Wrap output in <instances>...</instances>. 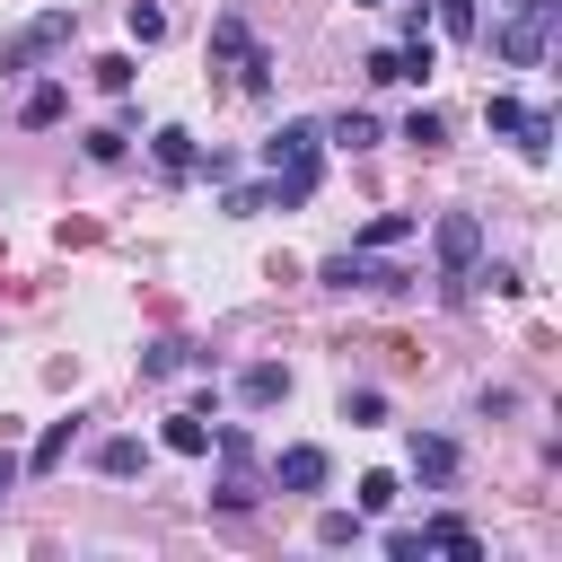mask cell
Segmentation results:
<instances>
[{
    "mask_svg": "<svg viewBox=\"0 0 562 562\" xmlns=\"http://www.w3.org/2000/svg\"><path fill=\"white\" fill-rule=\"evenodd\" d=\"M325 149V123H281L272 140H263V167H299V158H316Z\"/></svg>",
    "mask_w": 562,
    "mask_h": 562,
    "instance_id": "obj_6",
    "label": "cell"
},
{
    "mask_svg": "<svg viewBox=\"0 0 562 562\" xmlns=\"http://www.w3.org/2000/svg\"><path fill=\"white\" fill-rule=\"evenodd\" d=\"M18 492V457H9V439H0V501Z\"/></svg>",
    "mask_w": 562,
    "mask_h": 562,
    "instance_id": "obj_29",
    "label": "cell"
},
{
    "mask_svg": "<svg viewBox=\"0 0 562 562\" xmlns=\"http://www.w3.org/2000/svg\"><path fill=\"white\" fill-rule=\"evenodd\" d=\"M228 211H237V220H255V211H272V202H263V184H228Z\"/></svg>",
    "mask_w": 562,
    "mask_h": 562,
    "instance_id": "obj_27",
    "label": "cell"
},
{
    "mask_svg": "<svg viewBox=\"0 0 562 562\" xmlns=\"http://www.w3.org/2000/svg\"><path fill=\"white\" fill-rule=\"evenodd\" d=\"M553 9H562V0H501L492 53H501L509 70H536V61H544V35H553Z\"/></svg>",
    "mask_w": 562,
    "mask_h": 562,
    "instance_id": "obj_1",
    "label": "cell"
},
{
    "mask_svg": "<svg viewBox=\"0 0 562 562\" xmlns=\"http://www.w3.org/2000/svg\"><path fill=\"white\" fill-rule=\"evenodd\" d=\"M422 553H457V562H474V553H483V536H474L465 518H430V527H422Z\"/></svg>",
    "mask_w": 562,
    "mask_h": 562,
    "instance_id": "obj_9",
    "label": "cell"
},
{
    "mask_svg": "<svg viewBox=\"0 0 562 562\" xmlns=\"http://www.w3.org/2000/svg\"><path fill=\"white\" fill-rule=\"evenodd\" d=\"M351 9H378V0H351Z\"/></svg>",
    "mask_w": 562,
    "mask_h": 562,
    "instance_id": "obj_30",
    "label": "cell"
},
{
    "mask_svg": "<svg viewBox=\"0 0 562 562\" xmlns=\"http://www.w3.org/2000/svg\"><path fill=\"white\" fill-rule=\"evenodd\" d=\"M325 140L334 149H378V114H342V123H325Z\"/></svg>",
    "mask_w": 562,
    "mask_h": 562,
    "instance_id": "obj_17",
    "label": "cell"
},
{
    "mask_svg": "<svg viewBox=\"0 0 562 562\" xmlns=\"http://www.w3.org/2000/svg\"><path fill=\"white\" fill-rule=\"evenodd\" d=\"M70 439H79V422H53V430H44L35 448H26V465H35V474H53V465L70 457Z\"/></svg>",
    "mask_w": 562,
    "mask_h": 562,
    "instance_id": "obj_15",
    "label": "cell"
},
{
    "mask_svg": "<svg viewBox=\"0 0 562 562\" xmlns=\"http://www.w3.org/2000/svg\"><path fill=\"white\" fill-rule=\"evenodd\" d=\"M413 237V211H378L369 228H360V255H386V246H404Z\"/></svg>",
    "mask_w": 562,
    "mask_h": 562,
    "instance_id": "obj_13",
    "label": "cell"
},
{
    "mask_svg": "<svg viewBox=\"0 0 562 562\" xmlns=\"http://www.w3.org/2000/svg\"><path fill=\"white\" fill-rule=\"evenodd\" d=\"M430 255H439V272H448V281H465V272L483 263V220H474V211H439Z\"/></svg>",
    "mask_w": 562,
    "mask_h": 562,
    "instance_id": "obj_3",
    "label": "cell"
},
{
    "mask_svg": "<svg viewBox=\"0 0 562 562\" xmlns=\"http://www.w3.org/2000/svg\"><path fill=\"white\" fill-rule=\"evenodd\" d=\"M123 140H132V132H123V123H105V132H88V158H123Z\"/></svg>",
    "mask_w": 562,
    "mask_h": 562,
    "instance_id": "obj_26",
    "label": "cell"
},
{
    "mask_svg": "<svg viewBox=\"0 0 562 562\" xmlns=\"http://www.w3.org/2000/svg\"><path fill=\"white\" fill-rule=\"evenodd\" d=\"M211 53H220V61H246V53H255V26H246L237 9H220V18H211Z\"/></svg>",
    "mask_w": 562,
    "mask_h": 562,
    "instance_id": "obj_11",
    "label": "cell"
},
{
    "mask_svg": "<svg viewBox=\"0 0 562 562\" xmlns=\"http://www.w3.org/2000/svg\"><path fill=\"white\" fill-rule=\"evenodd\" d=\"M483 123L518 140V123H527V97H509V88H501V97H483Z\"/></svg>",
    "mask_w": 562,
    "mask_h": 562,
    "instance_id": "obj_20",
    "label": "cell"
},
{
    "mask_svg": "<svg viewBox=\"0 0 562 562\" xmlns=\"http://www.w3.org/2000/svg\"><path fill=\"white\" fill-rule=\"evenodd\" d=\"M342 422L378 430V422H386V395H378V386H351V395H342Z\"/></svg>",
    "mask_w": 562,
    "mask_h": 562,
    "instance_id": "obj_21",
    "label": "cell"
},
{
    "mask_svg": "<svg viewBox=\"0 0 562 562\" xmlns=\"http://www.w3.org/2000/svg\"><path fill=\"white\" fill-rule=\"evenodd\" d=\"M237 395H246V404H281V395H290V369H281V360H255V369H237Z\"/></svg>",
    "mask_w": 562,
    "mask_h": 562,
    "instance_id": "obj_10",
    "label": "cell"
},
{
    "mask_svg": "<svg viewBox=\"0 0 562 562\" xmlns=\"http://www.w3.org/2000/svg\"><path fill=\"white\" fill-rule=\"evenodd\" d=\"M149 158H158V176H193V167H202L193 132H176V123H158V132H149Z\"/></svg>",
    "mask_w": 562,
    "mask_h": 562,
    "instance_id": "obj_8",
    "label": "cell"
},
{
    "mask_svg": "<svg viewBox=\"0 0 562 562\" xmlns=\"http://www.w3.org/2000/svg\"><path fill=\"white\" fill-rule=\"evenodd\" d=\"M351 536H360V509H325L316 518V544H351Z\"/></svg>",
    "mask_w": 562,
    "mask_h": 562,
    "instance_id": "obj_25",
    "label": "cell"
},
{
    "mask_svg": "<svg viewBox=\"0 0 562 562\" xmlns=\"http://www.w3.org/2000/svg\"><path fill=\"white\" fill-rule=\"evenodd\" d=\"M395 492H404L395 474H360V501H351V509H360V518H386V509H395Z\"/></svg>",
    "mask_w": 562,
    "mask_h": 562,
    "instance_id": "obj_18",
    "label": "cell"
},
{
    "mask_svg": "<svg viewBox=\"0 0 562 562\" xmlns=\"http://www.w3.org/2000/svg\"><path fill=\"white\" fill-rule=\"evenodd\" d=\"M123 26H132V44H158V35H167V9H158V0H132Z\"/></svg>",
    "mask_w": 562,
    "mask_h": 562,
    "instance_id": "obj_19",
    "label": "cell"
},
{
    "mask_svg": "<svg viewBox=\"0 0 562 562\" xmlns=\"http://www.w3.org/2000/svg\"><path fill=\"white\" fill-rule=\"evenodd\" d=\"M88 70H97V88H105V97H123V88H132V53H105V61H88Z\"/></svg>",
    "mask_w": 562,
    "mask_h": 562,
    "instance_id": "obj_24",
    "label": "cell"
},
{
    "mask_svg": "<svg viewBox=\"0 0 562 562\" xmlns=\"http://www.w3.org/2000/svg\"><path fill=\"white\" fill-rule=\"evenodd\" d=\"M439 26L448 35H474V0H439Z\"/></svg>",
    "mask_w": 562,
    "mask_h": 562,
    "instance_id": "obj_28",
    "label": "cell"
},
{
    "mask_svg": "<svg viewBox=\"0 0 562 562\" xmlns=\"http://www.w3.org/2000/svg\"><path fill=\"white\" fill-rule=\"evenodd\" d=\"M518 149H527V158H544V149H553V114H544V105H527V123H518Z\"/></svg>",
    "mask_w": 562,
    "mask_h": 562,
    "instance_id": "obj_23",
    "label": "cell"
},
{
    "mask_svg": "<svg viewBox=\"0 0 562 562\" xmlns=\"http://www.w3.org/2000/svg\"><path fill=\"white\" fill-rule=\"evenodd\" d=\"M70 26H79L70 9H44V18H26V26L0 44V70H35L44 53H61V44H70Z\"/></svg>",
    "mask_w": 562,
    "mask_h": 562,
    "instance_id": "obj_2",
    "label": "cell"
},
{
    "mask_svg": "<svg viewBox=\"0 0 562 562\" xmlns=\"http://www.w3.org/2000/svg\"><path fill=\"white\" fill-rule=\"evenodd\" d=\"M404 140H413V149H439V140H448V123H439L430 105H413V114H404Z\"/></svg>",
    "mask_w": 562,
    "mask_h": 562,
    "instance_id": "obj_22",
    "label": "cell"
},
{
    "mask_svg": "<svg viewBox=\"0 0 562 562\" xmlns=\"http://www.w3.org/2000/svg\"><path fill=\"white\" fill-rule=\"evenodd\" d=\"M404 457H413V483H422V492H448V483H457V448H448L439 430H413Z\"/></svg>",
    "mask_w": 562,
    "mask_h": 562,
    "instance_id": "obj_4",
    "label": "cell"
},
{
    "mask_svg": "<svg viewBox=\"0 0 562 562\" xmlns=\"http://www.w3.org/2000/svg\"><path fill=\"white\" fill-rule=\"evenodd\" d=\"M325 474H334V457H325V448H281V465H272V483H281V492H325Z\"/></svg>",
    "mask_w": 562,
    "mask_h": 562,
    "instance_id": "obj_5",
    "label": "cell"
},
{
    "mask_svg": "<svg viewBox=\"0 0 562 562\" xmlns=\"http://www.w3.org/2000/svg\"><path fill=\"white\" fill-rule=\"evenodd\" d=\"M61 105H70L61 88H26V105H18V123H26V132H44V123H61Z\"/></svg>",
    "mask_w": 562,
    "mask_h": 562,
    "instance_id": "obj_16",
    "label": "cell"
},
{
    "mask_svg": "<svg viewBox=\"0 0 562 562\" xmlns=\"http://www.w3.org/2000/svg\"><path fill=\"white\" fill-rule=\"evenodd\" d=\"M140 465H149V448H140V439H97V474H114V483H132Z\"/></svg>",
    "mask_w": 562,
    "mask_h": 562,
    "instance_id": "obj_12",
    "label": "cell"
},
{
    "mask_svg": "<svg viewBox=\"0 0 562 562\" xmlns=\"http://www.w3.org/2000/svg\"><path fill=\"white\" fill-rule=\"evenodd\" d=\"M316 176H325V158H299V167H272V184H263V202H272V211H299V202L316 193Z\"/></svg>",
    "mask_w": 562,
    "mask_h": 562,
    "instance_id": "obj_7",
    "label": "cell"
},
{
    "mask_svg": "<svg viewBox=\"0 0 562 562\" xmlns=\"http://www.w3.org/2000/svg\"><path fill=\"white\" fill-rule=\"evenodd\" d=\"M167 448L176 457H211V422L202 413H167Z\"/></svg>",
    "mask_w": 562,
    "mask_h": 562,
    "instance_id": "obj_14",
    "label": "cell"
}]
</instances>
